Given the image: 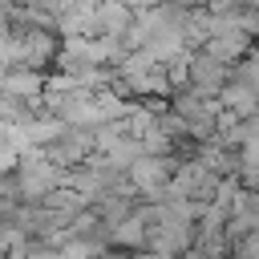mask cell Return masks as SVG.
<instances>
[{
  "label": "cell",
  "mask_w": 259,
  "mask_h": 259,
  "mask_svg": "<svg viewBox=\"0 0 259 259\" xmlns=\"http://www.w3.org/2000/svg\"><path fill=\"white\" fill-rule=\"evenodd\" d=\"M57 57V36L28 28L20 36H8V65L12 69H32V73H49Z\"/></svg>",
  "instance_id": "1"
},
{
  "label": "cell",
  "mask_w": 259,
  "mask_h": 259,
  "mask_svg": "<svg viewBox=\"0 0 259 259\" xmlns=\"http://www.w3.org/2000/svg\"><path fill=\"white\" fill-rule=\"evenodd\" d=\"M89 154H93V130H77V125H65V130L57 134V142L45 146V158H49L57 170H73V166H81Z\"/></svg>",
  "instance_id": "2"
},
{
  "label": "cell",
  "mask_w": 259,
  "mask_h": 259,
  "mask_svg": "<svg viewBox=\"0 0 259 259\" xmlns=\"http://www.w3.org/2000/svg\"><path fill=\"white\" fill-rule=\"evenodd\" d=\"M53 69H57V73H69V77H77V73H85V69H101V65L93 61V40H81V36L57 40Z\"/></svg>",
  "instance_id": "3"
},
{
  "label": "cell",
  "mask_w": 259,
  "mask_h": 259,
  "mask_svg": "<svg viewBox=\"0 0 259 259\" xmlns=\"http://www.w3.org/2000/svg\"><path fill=\"white\" fill-rule=\"evenodd\" d=\"M0 93H4V97H16V101H28V105H40L45 73H32V69H4V73H0Z\"/></svg>",
  "instance_id": "4"
},
{
  "label": "cell",
  "mask_w": 259,
  "mask_h": 259,
  "mask_svg": "<svg viewBox=\"0 0 259 259\" xmlns=\"http://www.w3.org/2000/svg\"><path fill=\"white\" fill-rule=\"evenodd\" d=\"M93 20H97V36H125V28L134 24V12L125 0H97L93 4Z\"/></svg>",
  "instance_id": "5"
},
{
  "label": "cell",
  "mask_w": 259,
  "mask_h": 259,
  "mask_svg": "<svg viewBox=\"0 0 259 259\" xmlns=\"http://www.w3.org/2000/svg\"><path fill=\"white\" fill-rule=\"evenodd\" d=\"M202 53L214 57V61H223V65H235L239 57L251 53V36H243L239 28H227V32H219V36H210V40L202 45Z\"/></svg>",
  "instance_id": "6"
},
{
  "label": "cell",
  "mask_w": 259,
  "mask_h": 259,
  "mask_svg": "<svg viewBox=\"0 0 259 259\" xmlns=\"http://www.w3.org/2000/svg\"><path fill=\"white\" fill-rule=\"evenodd\" d=\"M65 36H81V40H93L97 36V20H93V4H81L65 16H57V40Z\"/></svg>",
  "instance_id": "7"
},
{
  "label": "cell",
  "mask_w": 259,
  "mask_h": 259,
  "mask_svg": "<svg viewBox=\"0 0 259 259\" xmlns=\"http://www.w3.org/2000/svg\"><path fill=\"white\" fill-rule=\"evenodd\" d=\"M105 239H109V247L113 251H125V255H134V251H146V231H142V223L130 214V219H121V223H113L109 231H105Z\"/></svg>",
  "instance_id": "8"
},
{
  "label": "cell",
  "mask_w": 259,
  "mask_h": 259,
  "mask_svg": "<svg viewBox=\"0 0 259 259\" xmlns=\"http://www.w3.org/2000/svg\"><path fill=\"white\" fill-rule=\"evenodd\" d=\"M40 206H45V210H53V214H61V219H73V214H81L89 202H85L77 190H69V186H57V190H49V194L40 198Z\"/></svg>",
  "instance_id": "9"
},
{
  "label": "cell",
  "mask_w": 259,
  "mask_h": 259,
  "mask_svg": "<svg viewBox=\"0 0 259 259\" xmlns=\"http://www.w3.org/2000/svg\"><path fill=\"white\" fill-rule=\"evenodd\" d=\"M231 85L259 89V61H255V53H247V57H239V61L231 65Z\"/></svg>",
  "instance_id": "10"
},
{
  "label": "cell",
  "mask_w": 259,
  "mask_h": 259,
  "mask_svg": "<svg viewBox=\"0 0 259 259\" xmlns=\"http://www.w3.org/2000/svg\"><path fill=\"white\" fill-rule=\"evenodd\" d=\"M125 4H130V12L138 16V12H150V8H158L162 0H125Z\"/></svg>",
  "instance_id": "11"
},
{
  "label": "cell",
  "mask_w": 259,
  "mask_h": 259,
  "mask_svg": "<svg viewBox=\"0 0 259 259\" xmlns=\"http://www.w3.org/2000/svg\"><path fill=\"white\" fill-rule=\"evenodd\" d=\"M178 259H219V255H210L206 247H190V251H182Z\"/></svg>",
  "instance_id": "12"
},
{
  "label": "cell",
  "mask_w": 259,
  "mask_h": 259,
  "mask_svg": "<svg viewBox=\"0 0 259 259\" xmlns=\"http://www.w3.org/2000/svg\"><path fill=\"white\" fill-rule=\"evenodd\" d=\"M12 130H16V125H8V121H0V146H8V150H12Z\"/></svg>",
  "instance_id": "13"
},
{
  "label": "cell",
  "mask_w": 259,
  "mask_h": 259,
  "mask_svg": "<svg viewBox=\"0 0 259 259\" xmlns=\"http://www.w3.org/2000/svg\"><path fill=\"white\" fill-rule=\"evenodd\" d=\"M97 259H130L125 251H113V247H105V251H97Z\"/></svg>",
  "instance_id": "14"
},
{
  "label": "cell",
  "mask_w": 259,
  "mask_h": 259,
  "mask_svg": "<svg viewBox=\"0 0 259 259\" xmlns=\"http://www.w3.org/2000/svg\"><path fill=\"white\" fill-rule=\"evenodd\" d=\"M0 259H12V255H0Z\"/></svg>",
  "instance_id": "15"
}]
</instances>
